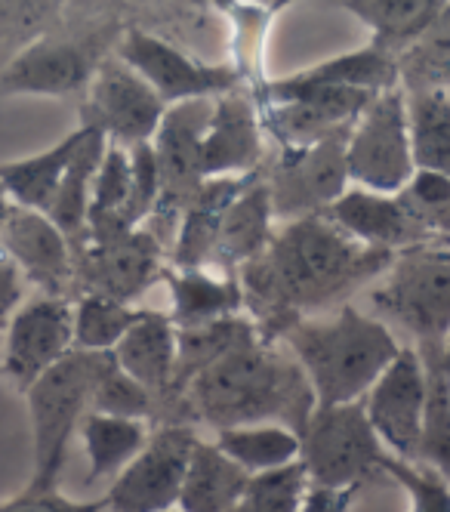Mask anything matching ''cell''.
Returning <instances> with one entry per match:
<instances>
[{
  "mask_svg": "<svg viewBox=\"0 0 450 512\" xmlns=\"http://www.w3.org/2000/svg\"><path fill=\"white\" fill-rule=\"evenodd\" d=\"M395 256L383 247L358 244L324 213H315L287 219L235 278L259 337L275 343L303 315L340 303L389 272Z\"/></svg>",
  "mask_w": 450,
  "mask_h": 512,
  "instance_id": "6da1fadb",
  "label": "cell"
},
{
  "mask_svg": "<svg viewBox=\"0 0 450 512\" xmlns=\"http://www.w3.org/2000/svg\"><path fill=\"white\" fill-rule=\"evenodd\" d=\"M315 411V392L296 358H287L259 331L238 340L189 380L176 398L179 423L201 420L207 426L235 429L281 423L296 435Z\"/></svg>",
  "mask_w": 450,
  "mask_h": 512,
  "instance_id": "7a4b0ae2",
  "label": "cell"
},
{
  "mask_svg": "<svg viewBox=\"0 0 450 512\" xmlns=\"http://www.w3.org/2000/svg\"><path fill=\"white\" fill-rule=\"evenodd\" d=\"M303 368L315 408L361 401L398 355V340L380 318L343 306L327 321H296L281 337Z\"/></svg>",
  "mask_w": 450,
  "mask_h": 512,
  "instance_id": "3957f363",
  "label": "cell"
},
{
  "mask_svg": "<svg viewBox=\"0 0 450 512\" xmlns=\"http://www.w3.org/2000/svg\"><path fill=\"white\" fill-rule=\"evenodd\" d=\"M111 352H84L71 349L47 368L28 389V414H31V438H34V491H50L59 482L65 466L68 442L78 432L81 420L90 414L93 389L108 368Z\"/></svg>",
  "mask_w": 450,
  "mask_h": 512,
  "instance_id": "277c9868",
  "label": "cell"
},
{
  "mask_svg": "<svg viewBox=\"0 0 450 512\" xmlns=\"http://www.w3.org/2000/svg\"><path fill=\"white\" fill-rule=\"evenodd\" d=\"M386 448L373 432L361 401L315 408L299 432V463L309 488L358 491L383 472Z\"/></svg>",
  "mask_w": 450,
  "mask_h": 512,
  "instance_id": "5b68a950",
  "label": "cell"
},
{
  "mask_svg": "<svg viewBox=\"0 0 450 512\" xmlns=\"http://www.w3.org/2000/svg\"><path fill=\"white\" fill-rule=\"evenodd\" d=\"M370 300L414 334L417 346H441L450 334V247L423 244L401 250Z\"/></svg>",
  "mask_w": 450,
  "mask_h": 512,
  "instance_id": "8992f818",
  "label": "cell"
},
{
  "mask_svg": "<svg viewBox=\"0 0 450 512\" xmlns=\"http://www.w3.org/2000/svg\"><path fill=\"white\" fill-rule=\"evenodd\" d=\"M349 182L367 192L398 195L414 176V152L407 130V96L401 87L383 90L355 121L346 142Z\"/></svg>",
  "mask_w": 450,
  "mask_h": 512,
  "instance_id": "52a82bcc",
  "label": "cell"
},
{
  "mask_svg": "<svg viewBox=\"0 0 450 512\" xmlns=\"http://www.w3.org/2000/svg\"><path fill=\"white\" fill-rule=\"evenodd\" d=\"M198 435L189 423H164L148 435L145 448L115 475L105 509L111 512H167L176 509L185 469Z\"/></svg>",
  "mask_w": 450,
  "mask_h": 512,
  "instance_id": "ba28073f",
  "label": "cell"
},
{
  "mask_svg": "<svg viewBox=\"0 0 450 512\" xmlns=\"http://www.w3.org/2000/svg\"><path fill=\"white\" fill-rule=\"evenodd\" d=\"M167 105L148 87L130 65L118 56L102 59L84 90L81 127L102 133L108 142L133 149L139 142H152Z\"/></svg>",
  "mask_w": 450,
  "mask_h": 512,
  "instance_id": "9c48e42d",
  "label": "cell"
},
{
  "mask_svg": "<svg viewBox=\"0 0 450 512\" xmlns=\"http://www.w3.org/2000/svg\"><path fill=\"white\" fill-rule=\"evenodd\" d=\"M349 130L330 133L303 149H281L275 170L266 176L275 216L299 219L324 213L336 198L349 189L346 142Z\"/></svg>",
  "mask_w": 450,
  "mask_h": 512,
  "instance_id": "30bf717a",
  "label": "cell"
},
{
  "mask_svg": "<svg viewBox=\"0 0 450 512\" xmlns=\"http://www.w3.org/2000/svg\"><path fill=\"white\" fill-rule=\"evenodd\" d=\"M74 253L71 290L133 303L142 290L164 278L161 238L148 229H133L108 241H81Z\"/></svg>",
  "mask_w": 450,
  "mask_h": 512,
  "instance_id": "8fae6325",
  "label": "cell"
},
{
  "mask_svg": "<svg viewBox=\"0 0 450 512\" xmlns=\"http://www.w3.org/2000/svg\"><path fill=\"white\" fill-rule=\"evenodd\" d=\"M377 93L336 90V87H290L284 81L269 84V105L262 108L266 127L281 149H303L330 133L355 127L361 112Z\"/></svg>",
  "mask_w": 450,
  "mask_h": 512,
  "instance_id": "7c38bea8",
  "label": "cell"
},
{
  "mask_svg": "<svg viewBox=\"0 0 450 512\" xmlns=\"http://www.w3.org/2000/svg\"><path fill=\"white\" fill-rule=\"evenodd\" d=\"M118 59L152 87L164 105L189 99H216L241 87V71L232 65H204L170 47L155 34L130 28L118 44Z\"/></svg>",
  "mask_w": 450,
  "mask_h": 512,
  "instance_id": "4fadbf2b",
  "label": "cell"
},
{
  "mask_svg": "<svg viewBox=\"0 0 450 512\" xmlns=\"http://www.w3.org/2000/svg\"><path fill=\"white\" fill-rule=\"evenodd\" d=\"M364 414L392 457L420 460L423 411H426V368L417 349H398L389 368L361 398Z\"/></svg>",
  "mask_w": 450,
  "mask_h": 512,
  "instance_id": "5bb4252c",
  "label": "cell"
},
{
  "mask_svg": "<svg viewBox=\"0 0 450 512\" xmlns=\"http://www.w3.org/2000/svg\"><path fill=\"white\" fill-rule=\"evenodd\" d=\"M210 112L213 99H189L167 105V112L152 136V149L161 173V198L152 213L155 219L161 216L164 223L176 219L207 182L201 173V139Z\"/></svg>",
  "mask_w": 450,
  "mask_h": 512,
  "instance_id": "9a60e30c",
  "label": "cell"
},
{
  "mask_svg": "<svg viewBox=\"0 0 450 512\" xmlns=\"http://www.w3.org/2000/svg\"><path fill=\"white\" fill-rule=\"evenodd\" d=\"M74 349V306L68 297H37L7 327L4 374L25 392L37 377Z\"/></svg>",
  "mask_w": 450,
  "mask_h": 512,
  "instance_id": "2e32d148",
  "label": "cell"
},
{
  "mask_svg": "<svg viewBox=\"0 0 450 512\" xmlns=\"http://www.w3.org/2000/svg\"><path fill=\"white\" fill-rule=\"evenodd\" d=\"M99 56L90 44L37 38L22 47L7 68L0 71V93L4 96H71L87 90Z\"/></svg>",
  "mask_w": 450,
  "mask_h": 512,
  "instance_id": "e0dca14e",
  "label": "cell"
},
{
  "mask_svg": "<svg viewBox=\"0 0 450 512\" xmlns=\"http://www.w3.org/2000/svg\"><path fill=\"white\" fill-rule=\"evenodd\" d=\"M0 250L19 266L28 284L41 287L47 297H65L74 281L71 241L41 210L16 207L0 226Z\"/></svg>",
  "mask_w": 450,
  "mask_h": 512,
  "instance_id": "ac0fdd59",
  "label": "cell"
},
{
  "mask_svg": "<svg viewBox=\"0 0 450 512\" xmlns=\"http://www.w3.org/2000/svg\"><path fill=\"white\" fill-rule=\"evenodd\" d=\"M324 216L333 226H340L349 238L367 247H383L392 253L432 244L426 229L417 223L401 195H383L367 189H346L336 198Z\"/></svg>",
  "mask_w": 450,
  "mask_h": 512,
  "instance_id": "d6986e66",
  "label": "cell"
},
{
  "mask_svg": "<svg viewBox=\"0 0 450 512\" xmlns=\"http://www.w3.org/2000/svg\"><path fill=\"white\" fill-rule=\"evenodd\" d=\"M259 158H262V121L253 102L238 90L216 96L201 139L204 179L253 173Z\"/></svg>",
  "mask_w": 450,
  "mask_h": 512,
  "instance_id": "ffe728a7",
  "label": "cell"
},
{
  "mask_svg": "<svg viewBox=\"0 0 450 512\" xmlns=\"http://www.w3.org/2000/svg\"><path fill=\"white\" fill-rule=\"evenodd\" d=\"M272 219H275V210H272L269 186H266V179L256 173L235 195L229 210H225L210 263L222 266L225 275H235L244 263H250L253 256L266 250V244L272 241V235H275Z\"/></svg>",
  "mask_w": 450,
  "mask_h": 512,
  "instance_id": "44dd1931",
  "label": "cell"
},
{
  "mask_svg": "<svg viewBox=\"0 0 450 512\" xmlns=\"http://www.w3.org/2000/svg\"><path fill=\"white\" fill-rule=\"evenodd\" d=\"M111 355H115L124 374H130L158 398L161 408L176 371V327L170 315L145 309L142 318L124 334V340L111 349Z\"/></svg>",
  "mask_w": 450,
  "mask_h": 512,
  "instance_id": "7402d4cb",
  "label": "cell"
},
{
  "mask_svg": "<svg viewBox=\"0 0 450 512\" xmlns=\"http://www.w3.org/2000/svg\"><path fill=\"white\" fill-rule=\"evenodd\" d=\"M253 176L256 170L244 176H219V179H207L198 189L189 207L179 213V232L173 244L176 269H204V263H210L222 216Z\"/></svg>",
  "mask_w": 450,
  "mask_h": 512,
  "instance_id": "603a6c76",
  "label": "cell"
},
{
  "mask_svg": "<svg viewBox=\"0 0 450 512\" xmlns=\"http://www.w3.org/2000/svg\"><path fill=\"white\" fill-rule=\"evenodd\" d=\"M250 479L253 475L241 469L235 460L225 457L216 448V442L198 438L189 469H185L176 509L179 512H229L247 491Z\"/></svg>",
  "mask_w": 450,
  "mask_h": 512,
  "instance_id": "cb8c5ba5",
  "label": "cell"
},
{
  "mask_svg": "<svg viewBox=\"0 0 450 512\" xmlns=\"http://www.w3.org/2000/svg\"><path fill=\"white\" fill-rule=\"evenodd\" d=\"M164 278L170 284V321L176 331H195L244 309V294L235 275L213 278L204 269H176L164 272Z\"/></svg>",
  "mask_w": 450,
  "mask_h": 512,
  "instance_id": "d4e9b609",
  "label": "cell"
},
{
  "mask_svg": "<svg viewBox=\"0 0 450 512\" xmlns=\"http://www.w3.org/2000/svg\"><path fill=\"white\" fill-rule=\"evenodd\" d=\"M343 7L373 31V47L398 59L441 19L450 0H343Z\"/></svg>",
  "mask_w": 450,
  "mask_h": 512,
  "instance_id": "484cf974",
  "label": "cell"
},
{
  "mask_svg": "<svg viewBox=\"0 0 450 512\" xmlns=\"http://www.w3.org/2000/svg\"><path fill=\"white\" fill-rule=\"evenodd\" d=\"M84 139L78 145V152L71 155L59 189L47 207V216L59 226V232L71 241V250L78 247L87 235V213H90V195H93V179L102 164L108 139L90 127H84Z\"/></svg>",
  "mask_w": 450,
  "mask_h": 512,
  "instance_id": "4316f807",
  "label": "cell"
},
{
  "mask_svg": "<svg viewBox=\"0 0 450 512\" xmlns=\"http://www.w3.org/2000/svg\"><path fill=\"white\" fill-rule=\"evenodd\" d=\"M84 127H78L74 133H68L65 139H59L53 149L31 155V158H19L10 164H0V186L10 195V201L16 207H28V210H41L47 213L59 179L71 161V155L78 152V145L84 139Z\"/></svg>",
  "mask_w": 450,
  "mask_h": 512,
  "instance_id": "83f0119b",
  "label": "cell"
},
{
  "mask_svg": "<svg viewBox=\"0 0 450 512\" xmlns=\"http://www.w3.org/2000/svg\"><path fill=\"white\" fill-rule=\"evenodd\" d=\"M281 81L290 87H336V90H367V93L395 90L401 84L398 59L373 44L355 53L318 62L306 71H299V75Z\"/></svg>",
  "mask_w": 450,
  "mask_h": 512,
  "instance_id": "f1b7e54d",
  "label": "cell"
},
{
  "mask_svg": "<svg viewBox=\"0 0 450 512\" xmlns=\"http://www.w3.org/2000/svg\"><path fill=\"white\" fill-rule=\"evenodd\" d=\"M78 429H81L87 460H90L87 482L118 475L148 442L145 420H130V417H111V414L90 411Z\"/></svg>",
  "mask_w": 450,
  "mask_h": 512,
  "instance_id": "f546056e",
  "label": "cell"
},
{
  "mask_svg": "<svg viewBox=\"0 0 450 512\" xmlns=\"http://www.w3.org/2000/svg\"><path fill=\"white\" fill-rule=\"evenodd\" d=\"M216 448L250 475H262L299 460V435L281 423L235 426L216 432Z\"/></svg>",
  "mask_w": 450,
  "mask_h": 512,
  "instance_id": "4dcf8cb0",
  "label": "cell"
},
{
  "mask_svg": "<svg viewBox=\"0 0 450 512\" xmlns=\"http://www.w3.org/2000/svg\"><path fill=\"white\" fill-rule=\"evenodd\" d=\"M407 130L417 170L450 176V96L447 90L407 93Z\"/></svg>",
  "mask_w": 450,
  "mask_h": 512,
  "instance_id": "1f68e13d",
  "label": "cell"
},
{
  "mask_svg": "<svg viewBox=\"0 0 450 512\" xmlns=\"http://www.w3.org/2000/svg\"><path fill=\"white\" fill-rule=\"evenodd\" d=\"M441 346H417V355L426 368V411H423V442L420 460L450 479V377L438 361Z\"/></svg>",
  "mask_w": 450,
  "mask_h": 512,
  "instance_id": "d6a6232c",
  "label": "cell"
},
{
  "mask_svg": "<svg viewBox=\"0 0 450 512\" xmlns=\"http://www.w3.org/2000/svg\"><path fill=\"white\" fill-rule=\"evenodd\" d=\"M145 309H133L130 303L81 294L74 303V349L84 352H111L130 327L142 318Z\"/></svg>",
  "mask_w": 450,
  "mask_h": 512,
  "instance_id": "836d02e7",
  "label": "cell"
},
{
  "mask_svg": "<svg viewBox=\"0 0 450 512\" xmlns=\"http://www.w3.org/2000/svg\"><path fill=\"white\" fill-rule=\"evenodd\" d=\"M398 78L410 93L444 90L450 84V7L414 47L398 56Z\"/></svg>",
  "mask_w": 450,
  "mask_h": 512,
  "instance_id": "e575fe53",
  "label": "cell"
},
{
  "mask_svg": "<svg viewBox=\"0 0 450 512\" xmlns=\"http://www.w3.org/2000/svg\"><path fill=\"white\" fill-rule=\"evenodd\" d=\"M309 491L303 463H290L272 472L253 475L247 491L229 512H299Z\"/></svg>",
  "mask_w": 450,
  "mask_h": 512,
  "instance_id": "d590c367",
  "label": "cell"
},
{
  "mask_svg": "<svg viewBox=\"0 0 450 512\" xmlns=\"http://www.w3.org/2000/svg\"><path fill=\"white\" fill-rule=\"evenodd\" d=\"M93 414H111V417H130V420H145L158 414V398L148 392L142 383H136L130 374L118 368L115 355H111L108 368L102 371L93 401H90Z\"/></svg>",
  "mask_w": 450,
  "mask_h": 512,
  "instance_id": "8d00e7d4",
  "label": "cell"
},
{
  "mask_svg": "<svg viewBox=\"0 0 450 512\" xmlns=\"http://www.w3.org/2000/svg\"><path fill=\"white\" fill-rule=\"evenodd\" d=\"M383 472H389L410 494V512H450V479L426 463H410L386 454Z\"/></svg>",
  "mask_w": 450,
  "mask_h": 512,
  "instance_id": "74e56055",
  "label": "cell"
},
{
  "mask_svg": "<svg viewBox=\"0 0 450 512\" xmlns=\"http://www.w3.org/2000/svg\"><path fill=\"white\" fill-rule=\"evenodd\" d=\"M102 509H105V497L93 500V503H78V500L62 497L56 488H50V491L28 488L22 497L0 506V512H102Z\"/></svg>",
  "mask_w": 450,
  "mask_h": 512,
  "instance_id": "f35d334b",
  "label": "cell"
},
{
  "mask_svg": "<svg viewBox=\"0 0 450 512\" xmlns=\"http://www.w3.org/2000/svg\"><path fill=\"white\" fill-rule=\"evenodd\" d=\"M25 290H28L25 275L19 272V266L10 256L0 250V331H7L13 315L25 306Z\"/></svg>",
  "mask_w": 450,
  "mask_h": 512,
  "instance_id": "ab89813d",
  "label": "cell"
},
{
  "mask_svg": "<svg viewBox=\"0 0 450 512\" xmlns=\"http://www.w3.org/2000/svg\"><path fill=\"white\" fill-rule=\"evenodd\" d=\"M355 491H327V488H309L303 497L299 512H346Z\"/></svg>",
  "mask_w": 450,
  "mask_h": 512,
  "instance_id": "60d3db41",
  "label": "cell"
},
{
  "mask_svg": "<svg viewBox=\"0 0 450 512\" xmlns=\"http://www.w3.org/2000/svg\"><path fill=\"white\" fill-rule=\"evenodd\" d=\"M423 226H426V235L432 241H450V204L441 207L438 213H432Z\"/></svg>",
  "mask_w": 450,
  "mask_h": 512,
  "instance_id": "b9f144b4",
  "label": "cell"
},
{
  "mask_svg": "<svg viewBox=\"0 0 450 512\" xmlns=\"http://www.w3.org/2000/svg\"><path fill=\"white\" fill-rule=\"evenodd\" d=\"M438 361H441V371L450 377V334H447V340H444L441 349H438Z\"/></svg>",
  "mask_w": 450,
  "mask_h": 512,
  "instance_id": "7bdbcfd3",
  "label": "cell"
},
{
  "mask_svg": "<svg viewBox=\"0 0 450 512\" xmlns=\"http://www.w3.org/2000/svg\"><path fill=\"white\" fill-rule=\"evenodd\" d=\"M256 4H269V7H281V4H287V0H256Z\"/></svg>",
  "mask_w": 450,
  "mask_h": 512,
  "instance_id": "ee69618b",
  "label": "cell"
},
{
  "mask_svg": "<svg viewBox=\"0 0 450 512\" xmlns=\"http://www.w3.org/2000/svg\"><path fill=\"white\" fill-rule=\"evenodd\" d=\"M0 374H4V364H0Z\"/></svg>",
  "mask_w": 450,
  "mask_h": 512,
  "instance_id": "f6af8a7d",
  "label": "cell"
},
{
  "mask_svg": "<svg viewBox=\"0 0 450 512\" xmlns=\"http://www.w3.org/2000/svg\"><path fill=\"white\" fill-rule=\"evenodd\" d=\"M167 512H179V509H167Z\"/></svg>",
  "mask_w": 450,
  "mask_h": 512,
  "instance_id": "bcb514c9",
  "label": "cell"
}]
</instances>
